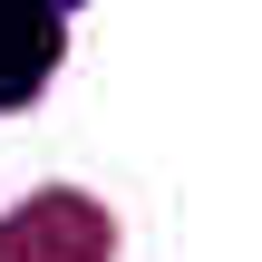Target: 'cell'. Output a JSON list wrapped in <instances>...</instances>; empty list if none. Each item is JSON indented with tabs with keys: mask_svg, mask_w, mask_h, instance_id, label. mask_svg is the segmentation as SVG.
<instances>
[{
	"mask_svg": "<svg viewBox=\"0 0 262 262\" xmlns=\"http://www.w3.org/2000/svg\"><path fill=\"white\" fill-rule=\"evenodd\" d=\"M68 10H78V0H0V117L29 107V97L58 78V58H68Z\"/></svg>",
	"mask_w": 262,
	"mask_h": 262,
	"instance_id": "obj_1",
	"label": "cell"
}]
</instances>
